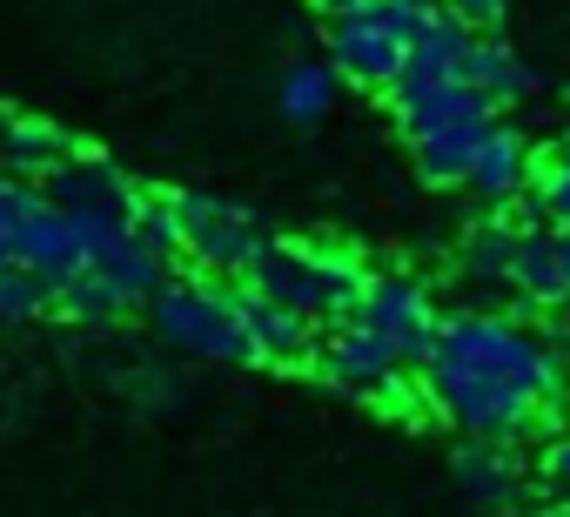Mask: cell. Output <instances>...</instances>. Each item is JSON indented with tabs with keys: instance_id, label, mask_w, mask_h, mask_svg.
I'll return each mask as SVG.
<instances>
[{
	"instance_id": "1",
	"label": "cell",
	"mask_w": 570,
	"mask_h": 517,
	"mask_svg": "<svg viewBox=\"0 0 570 517\" xmlns=\"http://www.w3.org/2000/svg\"><path fill=\"white\" fill-rule=\"evenodd\" d=\"M423 363H450V370H470V377H490V383H510L523 397H537L543 410L557 397H570V357L557 350L550 330H530L523 316H503V310H456L443 316L436 330V350Z\"/></svg>"
},
{
	"instance_id": "2",
	"label": "cell",
	"mask_w": 570,
	"mask_h": 517,
	"mask_svg": "<svg viewBox=\"0 0 570 517\" xmlns=\"http://www.w3.org/2000/svg\"><path fill=\"white\" fill-rule=\"evenodd\" d=\"M242 283L255 296L282 303V310L309 316V323H343V316H356V303L370 290V263L343 242H282V235H268V248L248 263Z\"/></svg>"
},
{
	"instance_id": "3",
	"label": "cell",
	"mask_w": 570,
	"mask_h": 517,
	"mask_svg": "<svg viewBox=\"0 0 570 517\" xmlns=\"http://www.w3.org/2000/svg\"><path fill=\"white\" fill-rule=\"evenodd\" d=\"M396 128L423 168V182H463L476 142L490 135L497 108L470 81H430V88H396Z\"/></svg>"
},
{
	"instance_id": "4",
	"label": "cell",
	"mask_w": 570,
	"mask_h": 517,
	"mask_svg": "<svg viewBox=\"0 0 570 517\" xmlns=\"http://www.w3.org/2000/svg\"><path fill=\"white\" fill-rule=\"evenodd\" d=\"M148 323L181 357H202V363H255L248 357V330H242V290H222L208 276H161L155 296H148Z\"/></svg>"
},
{
	"instance_id": "5",
	"label": "cell",
	"mask_w": 570,
	"mask_h": 517,
	"mask_svg": "<svg viewBox=\"0 0 570 517\" xmlns=\"http://www.w3.org/2000/svg\"><path fill=\"white\" fill-rule=\"evenodd\" d=\"M430 21V0H356V8L336 14L330 28V68L356 88H390L403 81V55H410V35Z\"/></svg>"
},
{
	"instance_id": "6",
	"label": "cell",
	"mask_w": 570,
	"mask_h": 517,
	"mask_svg": "<svg viewBox=\"0 0 570 517\" xmlns=\"http://www.w3.org/2000/svg\"><path fill=\"white\" fill-rule=\"evenodd\" d=\"M161 276H168L161 255H148L128 228H115V235L88 255V270L55 290V310H61L68 323H115V316H128V310H148V296H155Z\"/></svg>"
},
{
	"instance_id": "7",
	"label": "cell",
	"mask_w": 570,
	"mask_h": 517,
	"mask_svg": "<svg viewBox=\"0 0 570 517\" xmlns=\"http://www.w3.org/2000/svg\"><path fill=\"white\" fill-rule=\"evenodd\" d=\"M175 208H181V255L195 270L248 276V263L268 248V222L248 202H228V195H208V188H181Z\"/></svg>"
},
{
	"instance_id": "8",
	"label": "cell",
	"mask_w": 570,
	"mask_h": 517,
	"mask_svg": "<svg viewBox=\"0 0 570 517\" xmlns=\"http://www.w3.org/2000/svg\"><path fill=\"white\" fill-rule=\"evenodd\" d=\"M316 377L330 383V390H343V397H403V383H410V363L390 350V336L383 330H370L363 316H343V323H330V336L316 343Z\"/></svg>"
},
{
	"instance_id": "9",
	"label": "cell",
	"mask_w": 570,
	"mask_h": 517,
	"mask_svg": "<svg viewBox=\"0 0 570 517\" xmlns=\"http://www.w3.org/2000/svg\"><path fill=\"white\" fill-rule=\"evenodd\" d=\"M356 316H363L370 330H383V336H390V350H396L410 370H423V357L436 350V330H443V303L430 296V283H423V276H403V270L370 276V290H363Z\"/></svg>"
},
{
	"instance_id": "10",
	"label": "cell",
	"mask_w": 570,
	"mask_h": 517,
	"mask_svg": "<svg viewBox=\"0 0 570 517\" xmlns=\"http://www.w3.org/2000/svg\"><path fill=\"white\" fill-rule=\"evenodd\" d=\"M41 188H48L68 215H88V222H121V228H128V215L141 208V182H135L121 162L95 155V148H75Z\"/></svg>"
},
{
	"instance_id": "11",
	"label": "cell",
	"mask_w": 570,
	"mask_h": 517,
	"mask_svg": "<svg viewBox=\"0 0 570 517\" xmlns=\"http://www.w3.org/2000/svg\"><path fill=\"white\" fill-rule=\"evenodd\" d=\"M450 477L483 517H503L530 497V470H523V450L510 437H463L450 457Z\"/></svg>"
},
{
	"instance_id": "12",
	"label": "cell",
	"mask_w": 570,
	"mask_h": 517,
	"mask_svg": "<svg viewBox=\"0 0 570 517\" xmlns=\"http://www.w3.org/2000/svg\"><path fill=\"white\" fill-rule=\"evenodd\" d=\"M530 175H537V148L523 142V128H510V121L497 115L490 135L476 142V155H470V168H463L456 188H470L483 208H510V202L530 195Z\"/></svg>"
},
{
	"instance_id": "13",
	"label": "cell",
	"mask_w": 570,
	"mask_h": 517,
	"mask_svg": "<svg viewBox=\"0 0 570 517\" xmlns=\"http://www.w3.org/2000/svg\"><path fill=\"white\" fill-rule=\"evenodd\" d=\"M242 330H248V357L268 363V370H296V363H309L316 343H323V323L282 310V303H268V296H255V290H242Z\"/></svg>"
},
{
	"instance_id": "14",
	"label": "cell",
	"mask_w": 570,
	"mask_h": 517,
	"mask_svg": "<svg viewBox=\"0 0 570 517\" xmlns=\"http://www.w3.org/2000/svg\"><path fill=\"white\" fill-rule=\"evenodd\" d=\"M517 235H523V222H510L503 208H483V222H470V228H463V242H456V283H463V290H476V296L510 290V270H517Z\"/></svg>"
},
{
	"instance_id": "15",
	"label": "cell",
	"mask_w": 570,
	"mask_h": 517,
	"mask_svg": "<svg viewBox=\"0 0 570 517\" xmlns=\"http://www.w3.org/2000/svg\"><path fill=\"white\" fill-rule=\"evenodd\" d=\"M510 296L537 316L550 310H570V270H563V255H557V235L550 222H530L523 215V235H517V270H510Z\"/></svg>"
},
{
	"instance_id": "16",
	"label": "cell",
	"mask_w": 570,
	"mask_h": 517,
	"mask_svg": "<svg viewBox=\"0 0 570 517\" xmlns=\"http://www.w3.org/2000/svg\"><path fill=\"white\" fill-rule=\"evenodd\" d=\"M476 28L456 21L450 8H430V21L410 35V55H403V81L396 88H430V81H463V55H470Z\"/></svg>"
},
{
	"instance_id": "17",
	"label": "cell",
	"mask_w": 570,
	"mask_h": 517,
	"mask_svg": "<svg viewBox=\"0 0 570 517\" xmlns=\"http://www.w3.org/2000/svg\"><path fill=\"white\" fill-rule=\"evenodd\" d=\"M463 81L503 115V108H517L537 81H530V68H523V55L510 48V41H497V35H476L470 41V55H463Z\"/></svg>"
},
{
	"instance_id": "18",
	"label": "cell",
	"mask_w": 570,
	"mask_h": 517,
	"mask_svg": "<svg viewBox=\"0 0 570 517\" xmlns=\"http://www.w3.org/2000/svg\"><path fill=\"white\" fill-rule=\"evenodd\" d=\"M68 155H75V142H68L55 121H41V115H14V121H8V142H0V175L48 182Z\"/></svg>"
},
{
	"instance_id": "19",
	"label": "cell",
	"mask_w": 570,
	"mask_h": 517,
	"mask_svg": "<svg viewBox=\"0 0 570 517\" xmlns=\"http://www.w3.org/2000/svg\"><path fill=\"white\" fill-rule=\"evenodd\" d=\"M336 88H343V75L330 61H296L289 75H282V115H289L296 128H316L336 108Z\"/></svg>"
},
{
	"instance_id": "20",
	"label": "cell",
	"mask_w": 570,
	"mask_h": 517,
	"mask_svg": "<svg viewBox=\"0 0 570 517\" xmlns=\"http://www.w3.org/2000/svg\"><path fill=\"white\" fill-rule=\"evenodd\" d=\"M128 235H135L148 255L175 263V255H181V208H175V195H161V188H141V208L128 215Z\"/></svg>"
},
{
	"instance_id": "21",
	"label": "cell",
	"mask_w": 570,
	"mask_h": 517,
	"mask_svg": "<svg viewBox=\"0 0 570 517\" xmlns=\"http://www.w3.org/2000/svg\"><path fill=\"white\" fill-rule=\"evenodd\" d=\"M530 222H570V135L530 175Z\"/></svg>"
},
{
	"instance_id": "22",
	"label": "cell",
	"mask_w": 570,
	"mask_h": 517,
	"mask_svg": "<svg viewBox=\"0 0 570 517\" xmlns=\"http://www.w3.org/2000/svg\"><path fill=\"white\" fill-rule=\"evenodd\" d=\"M55 310V283H41L35 270H0V323H35Z\"/></svg>"
},
{
	"instance_id": "23",
	"label": "cell",
	"mask_w": 570,
	"mask_h": 517,
	"mask_svg": "<svg viewBox=\"0 0 570 517\" xmlns=\"http://www.w3.org/2000/svg\"><path fill=\"white\" fill-rule=\"evenodd\" d=\"M537 484L550 490V504H570V430H557L537 450Z\"/></svg>"
},
{
	"instance_id": "24",
	"label": "cell",
	"mask_w": 570,
	"mask_h": 517,
	"mask_svg": "<svg viewBox=\"0 0 570 517\" xmlns=\"http://www.w3.org/2000/svg\"><path fill=\"white\" fill-rule=\"evenodd\" d=\"M443 8H450L456 21H470L476 35H497V21L510 14V0H443Z\"/></svg>"
},
{
	"instance_id": "25",
	"label": "cell",
	"mask_w": 570,
	"mask_h": 517,
	"mask_svg": "<svg viewBox=\"0 0 570 517\" xmlns=\"http://www.w3.org/2000/svg\"><path fill=\"white\" fill-rule=\"evenodd\" d=\"M550 235H557V255H563V270H570V222H550Z\"/></svg>"
},
{
	"instance_id": "26",
	"label": "cell",
	"mask_w": 570,
	"mask_h": 517,
	"mask_svg": "<svg viewBox=\"0 0 570 517\" xmlns=\"http://www.w3.org/2000/svg\"><path fill=\"white\" fill-rule=\"evenodd\" d=\"M0 270H14V248H8V235H0Z\"/></svg>"
},
{
	"instance_id": "27",
	"label": "cell",
	"mask_w": 570,
	"mask_h": 517,
	"mask_svg": "<svg viewBox=\"0 0 570 517\" xmlns=\"http://www.w3.org/2000/svg\"><path fill=\"white\" fill-rule=\"evenodd\" d=\"M537 517H570V504H543V510H537Z\"/></svg>"
},
{
	"instance_id": "28",
	"label": "cell",
	"mask_w": 570,
	"mask_h": 517,
	"mask_svg": "<svg viewBox=\"0 0 570 517\" xmlns=\"http://www.w3.org/2000/svg\"><path fill=\"white\" fill-rule=\"evenodd\" d=\"M323 8H330V14H343V8H356V0H323Z\"/></svg>"
},
{
	"instance_id": "29",
	"label": "cell",
	"mask_w": 570,
	"mask_h": 517,
	"mask_svg": "<svg viewBox=\"0 0 570 517\" xmlns=\"http://www.w3.org/2000/svg\"><path fill=\"white\" fill-rule=\"evenodd\" d=\"M8 121H14V115H8V108H0V142H8Z\"/></svg>"
}]
</instances>
